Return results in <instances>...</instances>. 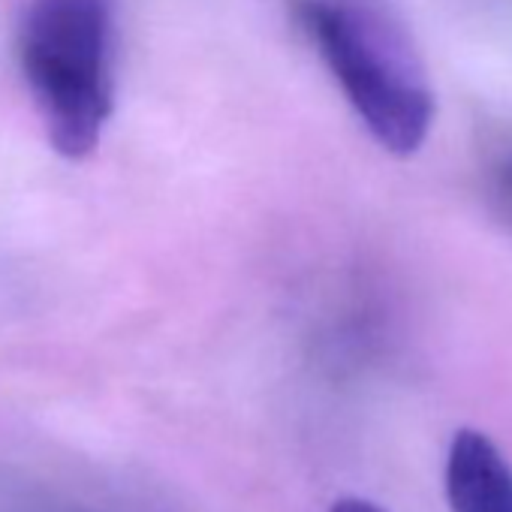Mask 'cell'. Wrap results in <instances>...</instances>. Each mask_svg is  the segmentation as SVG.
<instances>
[{"label":"cell","mask_w":512,"mask_h":512,"mask_svg":"<svg viewBox=\"0 0 512 512\" xmlns=\"http://www.w3.org/2000/svg\"><path fill=\"white\" fill-rule=\"evenodd\" d=\"M329 512H386V509L365 497H341V500H335V506Z\"/></svg>","instance_id":"cell-4"},{"label":"cell","mask_w":512,"mask_h":512,"mask_svg":"<svg viewBox=\"0 0 512 512\" xmlns=\"http://www.w3.org/2000/svg\"><path fill=\"white\" fill-rule=\"evenodd\" d=\"M293 16L347 103L395 154H416L434 124V91L410 34L374 0H293Z\"/></svg>","instance_id":"cell-1"},{"label":"cell","mask_w":512,"mask_h":512,"mask_svg":"<svg viewBox=\"0 0 512 512\" xmlns=\"http://www.w3.org/2000/svg\"><path fill=\"white\" fill-rule=\"evenodd\" d=\"M16 49L49 145L94 154L115 106L112 0H31Z\"/></svg>","instance_id":"cell-2"},{"label":"cell","mask_w":512,"mask_h":512,"mask_svg":"<svg viewBox=\"0 0 512 512\" xmlns=\"http://www.w3.org/2000/svg\"><path fill=\"white\" fill-rule=\"evenodd\" d=\"M443 482L452 512H512V464L476 428H461L452 437Z\"/></svg>","instance_id":"cell-3"},{"label":"cell","mask_w":512,"mask_h":512,"mask_svg":"<svg viewBox=\"0 0 512 512\" xmlns=\"http://www.w3.org/2000/svg\"><path fill=\"white\" fill-rule=\"evenodd\" d=\"M503 190H506V196H509V202H512V163L503 166Z\"/></svg>","instance_id":"cell-5"}]
</instances>
